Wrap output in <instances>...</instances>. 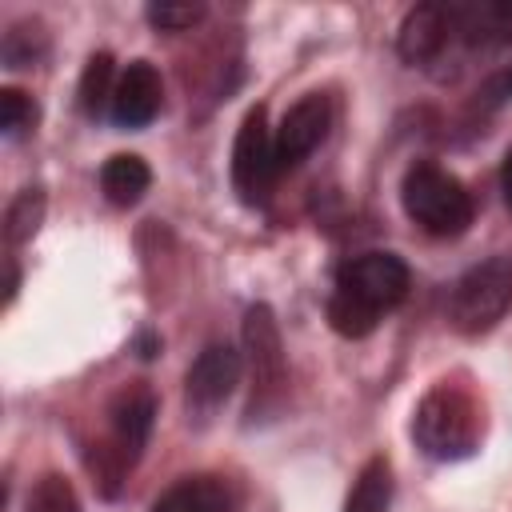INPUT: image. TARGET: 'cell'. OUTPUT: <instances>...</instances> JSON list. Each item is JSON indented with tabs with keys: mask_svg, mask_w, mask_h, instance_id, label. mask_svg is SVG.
Here are the masks:
<instances>
[{
	"mask_svg": "<svg viewBox=\"0 0 512 512\" xmlns=\"http://www.w3.org/2000/svg\"><path fill=\"white\" fill-rule=\"evenodd\" d=\"M40 52H44V32H40V24L24 20V24H12V28H8V36H4V64H8V68H28Z\"/></svg>",
	"mask_w": 512,
	"mask_h": 512,
	"instance_id": "obj_21",
	"label": "cell"
},
{
	"mask_svg": "<svg viewBox=\"0 0 512 512\" xmlns=\"http://www.w3.org/2000/svg\"><path fill=\"white\" fill-rule=\"evenodd\" d=\"M144 16H148V24L160 28V32H188L192 24L204 20V4H200V0H184V4L160 0V4H148Z\"/></svg>",
	"mask_w": 512,
	"mask_h": 512,
	"instance_id": "obj_20",
	"label": "cell"
},
{
	"mask_svg": "<svg viewBox=\"0 0 512 512\" xmlns=\"http://www.w3.org/2000/svg\"><path fill=\"white\" fill-rule=\"evenodd\" d=\"M452 28L468 44H512V0L452 4Z\"/></svg>",
	"mask_w": 512,
	"mask_h": 512,
	"instance_id": "obj_13",
	"label": "cell"
},
{
	"mask_svg": "<svg viewBox=\"0 0 512 512\" xmlns=\"http://www.w3.org/2000/svg\"><path fill=\"white\" fill-rule=\"evenodd\" d=\"M36 116H40V108H36V100L28 92H20V88H4L0 92V128H4L8 140L24 136L36 124Z\"/></svg>",
	"mask_w": 512,
	"mask_h": 512,
	"instance_id": "obj_19",
	"label": "cell"
},
{
	"mask_svg": "<svg viewBox=\"0 0 512 512\" xmlns=\"http://www.w3.org/2000/svg\"><path fill=\"white\" fill-rule=\"evenodd\" d=\"M148 184H152V168L140 156H132V152H116L100 168V192L116 208H132L148 192Z\"/></svg>",
	"mask_w": 512,
	"mask_h": 512,
	"instance_id": "obj_14",
	"label": "cell"
},
{
	"mask_svg": "<svg viewBox=\"0 0 512 512\" xmlns=\"http://www.w3.org/2000/svg\"><path fill=\"white\" fill-rule=\"evenodd\" d=\"M236 384H240V352L228 344H208L184 376V400L196 416H208L236 392Z\"/></svg>",
	"mask_w": 512,
	"mask_h": 512,
	"instance_id": "obj_9",
	"label": "cell"
},
{
	"mask_svg": "<svg viewBox=\"0 0 512 512\" xmlns=\"http://www.w3.org/2000/svg\"><path fill=\"white\" fill-rule=\"evenodd\" d=\"M152 512H236V492L220 476H184L152 504Z\"/></svg>",
	"mask_w": 512,
	"mask_h": 512,
	"instance_id": "obj_12",
	"label": "cell"
},
{
	"mask_svg": "<svg viewBox=\"0 0 512 512\" xmlns=\"http://www.w3.org/2000/svg\"><path fill=\"white\" fill-rule=\"evenodd\" d=\"M500 192H504V200L512 204V148H508V156H504V168H500Z\"/></svg>",
	"mask_w": 512,
	"mask_h": 512,
	"instance_id": "obj_23",
	"label": "cell"
},
{
	"mask_svg": "<svg viewBox=\"0 0 512 512\" xmlns=\"http://www.w3.org/2000/svg\"><path fill=\"white\" fill-rule=\"evenodd\" d=\"M280 164H276V148H272V132H268V116L256 104L240 128H236V144H232V188L244 204H264L272 180H276Z\"/></svg>",
	"mask_w": 512,
	"mask_h": 512,
	"instance_id": "obj_7",
	"label": "cell"
},
{
	"mask_svg": "<svg viewBox=\"0 0 512 512\" xmlns=\"http://www.w3.org/2000/svg\"><path fill=\"white\" fill-rule=\"evenodd\" d=\"M328 128H332V104H328V96H320V92L300 96L284 112L280 128L272 132V148H276L280 172L284 168H296L300 160H308L320 148V140L328 136Z\"/></svg>",
	"mask_w": 512,
	"mask_h": 512,
	"instance_id": "obj_8",
	"label": "cell"
},
{
	"mask_svg": "<svg viewBox=\"0 0 512 512\" xmlns=\"http://www.w3.org/2000/svg\"><path fill=\"white\" fill-rule=\"evenodd\" d=\"M452 36H456L452 4H416V8H408L404 24H400L396 48L408 64H432L448 48Z\"/></svg>",
	"mask_w": 512,
	"mask_h": 512,
	"instance_id": "obj_11",
	"label": "cell"
},
{
	"mask_svg": "<svg viewBox=\"0 0 512 512\" xmlns=\"http://www.w3.org/2000/svg\"><path fill=\"white\" fill-rule=\"evenodd\" d=\"M408 280V264L396 252H360L336 272V288L328 296V324L348 340L368 336L380 316L408 296Z\"/></svg>",
	"mask_w": 512,
	"mask_h": 512,
	"instance_id": "obj_1",
	"label": "cell"
},
{
	"mask_svg": "<svg viewBox=\"0 0 512 512\" xmlns=\"http://www.w3.org/2000/svg\"><path fill=\"white\" fill-rule=\"evenodd\" d=\"M152 420H156V396L144 384L116 392V400L108 404V448H100V472L108 488L140 460Z\"/></svg>",
	"mask_w": 512,
	"mask_h": 512,
	"instance_id": "obj_6",
	"label": "cell"
},
{
	"mask_svg": "<svg viewBox=\"0 0 512 512\" xmlns=\"http://www.w3.org/2000/svg\"><path fill=\"white\" fill-rule=\"evenodd\" d=\"M160 100H164V84H160V72L148 64V60H132L120 80H116V92H112V120L120 128H144L156 120L160 112Z\"/></svg>",
	"mask_w": 512,
	"mask_h": 512,
	"instance_id": "obj_10",
	"label": "cell"
},
{
	"mask_svg": "<svg viewBox=\"0 0 512 512\" xmlns=\"http://www.w3.org/2000/svg\"><path fill=\"white\" fill-rule=\"evenodd\" d=\"M388 500H392V468L384 456H372L356 472V484L344 500V512H388Z\"/></svg>",
	"mask_w": 512,
	"mask_h": 512,
	"instance_id": "obj_15",
	"label": "cell"
},
{
	"mask_svg": "<svg viewBox=\"0 0 512 512\" xmlns=\"http://www.w3.org/2000/svg\"><path fill=\"white\" fill-rule=\"evenodd\" d=\"M512 100V64H500L480 88H476V108L480 112H496Z\"/></svg>",
	"mask_w": 512,
	"mask_h": 512,
	"instance_id": "obj_22",
	"label": "cell"
},
{
	"mask_svg": "<svg viewBox=\"0 0 512 512\" xmlns=\"http://www.w3.org/2000/svg\"><path fill=\"white\" fill-rule=\"evenodd\" d=\"M484 432L480 400L460 384H432L412 416V436L432 460H460L472 456Z\"/></svg>",
	"mask_w": 512,
	"mask_h": 512,
	"instance_id": "obj_2",
	"label": "cell"
},
{
	"mask_svg": "<svg viewBox=\"0 0 512 512\" xmlns=\"http://www.w3.org/2000/svg\"><path fill=\"white\" fill-rule=\"evenodd\" d=\"M512 308V256H488L472 264L448 296V320L464 336L496 328Z\"/></svg>",
	"mask_w": 512,
	"mask_h": 512,
	"instance_id": "obj_4",
	"label": "cell"
},
{
	"mask_svg": "<svg viewBox=\"0 0 512 512\" xmlns=\"http://www.w3.org/2000/svg\"><path fill=\"white\" fill-rule=\"evenodd\" d=\"M400 204L412 224H420L428 236H460L472 224V196L468 188L440 164L416 160L404 172L400 184Z\"/></svg>",
	"mask_w": 512,
	"mask_h": 512,
	"instance_id": "obj_3",
	"label": "cell"
},
{
	"mask_svg": "<svg viewBox=\"0 0 512 512\" xmlns=\"http://www.w3.org/2000/svg\"><path fill=\"white\" fill-rule=\"evenodd\" d=\"M116 80H120V76L112 72V56H108V52L88 56V64H84V72H80V88H76L84 116H100L104 108H112Z\"/></svg>",
	"mask_w": 512,
	"mask_h": 512,
	"instance_id": "obj_16",
	"label": "cell"
},
{
	"mask_svg": "<svg viewBox=\"0 0 512 512\" xmlns=\"http://www.w3.org/2000/svg\"><path fill=\"white\" fill-rule=\"evenodd\" d=\"M40 220H44V188L16 192V200L4 212V240L8 244H24L28 236H36Z\"/></svg>",
	"mask_w": 512,
	"mask_h": 512,
	"instance_id": "obj_17",
	"label": "cell"
},
{
	"mask_svg": "<svg viewBox=\"0 0 512 512\" xmlns=\"http://www.w3.org/2000/svg\"><path fill=\"white\" fill-rule=\"evenodd\" d=\"M28 512H80V500L72 492V484L56 472L40 476L28 492Z\"/></svg>",
	"mask_w": 512,
	"mask_h": 512,
	"instance_id": "obj_18",
	"label": "cell"
},
{
	"mask_svg": "<svg viewBox=\"0 0 512 512\" xmlns=\"http://www.w3.org/2000/svg\"><path fill=\"white\" fill-rule=\"evenodd\" d=\"M16 288H20V272H16V260H8V284H4V304L16 300Z\"/></svg>",
	"mask_w": 512,
	"mask_h": 512,
	"instance_id": "obj_24",
	"label": "cell"
},
{
	"mask_svg": "<svg viewBox=\"0 0 512 512\" xmlns=\"http://www.w3.org/2000/svg\"><path fill=\"white\" fill-rule=\"evenodd\" d=\"M244 360H248V376H252V400H248V416L252 420H268L284 392H288V364H284V344H280V328L268 304H252L244 312Z\"/></svg>",
	"mask_w": 512,
	"mask_h": 512,
	"instance_id": "obj_5",
	"label": "cell"
}]
</instances>
